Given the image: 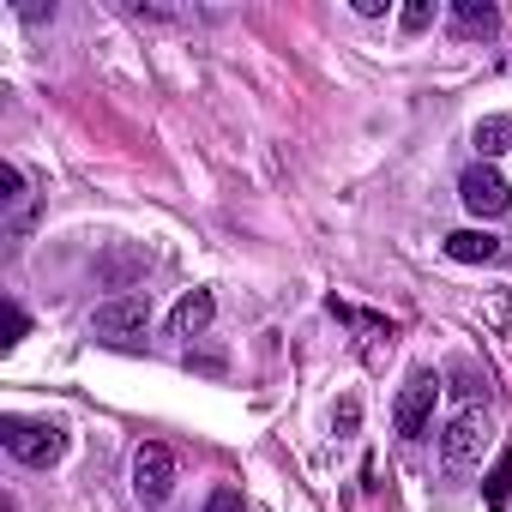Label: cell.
<instances>
[{"mask_svg":"<svg viewBox=\"0 0 512 512\" xmlns=\"http://www.w3.org/2000/svg\"><path fill=\"white\" fill-rule=\"evenodd\" d=\"M0 440H7V452H13L19 464H37V470L67 452V440H61L55 422H25V416H7V422H0Z\"/></svg>","mask_w":512,"mask_h":512,"instance_id":"1","label":"cell"},{"mask_svg":"<svg viewBox=\"0 0 512 512\" xmlns=\"http://www.w3.org/2000/svg\"><path fill=\"white\" fill-rule=\"evenodd\" d=\"M434 398H440L434 368H416V374L404 380L398 404H392V422H398V434H404V440H422V434H428V422H434Z\"/></svg>","mask_w":512,"mask_h":512,"instance_id":"2","label":"cell"},{"mask_svg":"<svg viewBox=\"0 0 512 512\" xmlns=\"http://www.w3.org/2000/svg\"><path fill=\"white\" fill-rule=\"evenodd\" d=\"M151 326V296H115L91 314V332L109 338V344H139Z\"/></svg>","mask_w":512,"mask_h":512,"instance_id":"3","label":"cell"},{"mask_svg":"<svg viewBox=\"0 0 512 512\" xmlns=\"http://www.w3.org/2000/svg\"><path fill=\"white\" fill-rule=\"evenodd\" d=\"M169 488H175V452H169L163 440H145V446L133 452V494H139L145 506H163Z\"/></svg>","mask_w":512,"mask_h":512,"instance_id":"4","label":"cell"},{"mask_svg":"<svg viewBox=\"0 0 512 512\" xmlns=\"http://www.w3.org/2000/svg\"><path fill=\"white\" fill-rule=\"evenodd\" d=\"M482 446H488V416L482 410H464V416H452L446 422V434H440V452H446V464H476L482 458Z\"/></svg>","mask_w":512,"mask_h":512,"instance_id":"5","label":"cell"},{"mask_svg":"<svg viewBox=\"0 0 512 512\" xmlns=\"http://www.w3.org/2000/svg\"><path fill=\"white\" fill-rule=\"evenodd\" d=\"M458 199L476 211V217H500L506 205H512V193H506V181L482 163V169H464V181H458Z\"/></svg>","mask_w":512,"mask_h":512,"instance_id":"6","label":"cell"},{"mask_svg":"<svg viewBox=\"0 0 512 512\" xmlns=\"http://www.w3.org/2000/svg\"><path fill=\"white\" fill-rule=\"evenodd\" d=\"M211 314H217V296H211V290H187V296L175 302V314H169V332H175V338H199V332L211 326Z\"/></svg>","mask_w":512,"mask_h":512,"instance_id":"7","label":"cell"},{"mask_svg":"<svg viewBox=\"0 0 512 512\" xmlns=\"http://www.w3.org/2000/svg\"><path fill=\"white\" fill-rule=\"evenodd\" d=\"M452 31L458 37H494L500 31V7H494V0H452Z\"/></svg>","mask_w":512,"mask_h":512,"instance_id":"8","label":"cell"},{"mask_svg":"<svg viewBox=\"0 0 512 512\" xmlns=\"http://www.w3.org/2000/svg\"><path fill=\"white\" fill-rule=\"evenodd\" d=\"M446 253L458 266H482V260H500V241L488 229H458V235H446Z\"/></svg>","mask_w":512,"mask_h":512,"instance_id":"9","label":"cell"},{"mask_svg":"<svg viewBox=\"0 0 512 512\" xmlns=\"http://www.w3.org/2000/svg\"><path fill=\"white\" fill-rule=\"evenodd\" d=\"M482 500H488V506H506V500H512V446H500L494 470L482 476Z\"/></svg>","mask_w":512,"mask_h":512,"instance_id":"10","label":"cell"},{"mask_svg":"<svg viewBox=\"0 0 512 512\" xmlns=\"http://www.w3.org/2000/svg\"><path fill=\"white\" fill-rule=\"evenodd\" d=\"M476 151H482V157L512 151V115H488V121H476Z\"/></svg>","mask_w":512,"mask_h":512,"instance_id":"11","label":"cell"},{"mask_svg":"<svg viewBox=\"0 0 512 512\" xmlns=\"http://www.w3.org/2000/svg\"><path fill=\"white\" fill-rule=\"evenodd\" d=\"M428 25H434V0H410V7H404V31L422 37Z\"/></svg>","mask_w":512,"mask_h":512,"instance_id":"12","label":"cell"},{"mask_svg":"<svg viewBox=\"0 0 512 512\" xmlns=\"http://www.w3.org/2000/svg\"><path fill=\"white\" fill-rule=\"evenodd\" d=\"M0 199H7V205H19V199H25V175H19L13 163H0Z\"/></svg>","mask_w":512,"mask_h":512,"instance_id":"13","label":"cell"},{"mask_svg":"<svg viewBox=\"0 0 512 512\" xmlns=\"http://www.w3.org/2000/svg\"><path fill=\"white\" fill-rule=\"evenodd\" d=\"M205 512H247V506H241V494H235V488H217V494L205 500Z\"/></svg>","mask_w":512,"mask_h":512,"instance_id":"14","label":"cell"},{"mask_svg":"<svg viewBox=\"0 0 512 512\" xmlns=\"http://www.w3.org/2000/svg\"><path fill=\"white\" fill-rule=\"evenodd\" d=\"M25 338V314L19 308H7V344H19Z\"/></svg>","mask_w":512,"mask_h":512,"instance_id":"15","label":"cell"}]
</instances>
